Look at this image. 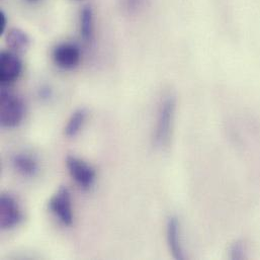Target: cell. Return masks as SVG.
Masks as SVG:
<instances>
[{
  "label": "cell",
  "mask_w": 260,
  "mask_h": 260,
  "mask_svg": "<svg viewBox=\"0 0 260 260\" xmlns=\"http://www.w3.org/2000/svg\"><path fill=\"white\" fill-rule=\"evenodd\" d=\"M175 110L176 101L174 96H168L165 99L159 110L157 124L153 136V143L156 148L163 149L169 145L173 130Z\"/></svg>",
  "instance_id": "obj_1"
},
{
  "label": "cell",
  "mask_w": 260,
  "mask_h": 260,
  "mask_svg": "<svg viewBox=\"0 0 260 260\" xmlns=\"http://www.w3.org/2000/svg\"><path fill=\"white\" fill-rule=\"evenodd\" d=\"M25 115L23 101L16 94L2 89L0 92V124L4 128L19 126Z\"/></svg>",
  "instance_id": "obj_2"
},
{
  "label": "cell",
  "mask_w": 260,
  "mask_h": 260,
  "mask_svg": "<svg viewBox=\"0 0 260 260\" xmlns=\"http://www.w3.org/2000/svg\"><path fill=\"white\" fill-rule=\"evenodd\" d=\"M49 209L65 226L72 225L73 212L71 205V196L67 187H59V189L49 202Z\"/></svg>",
  "instance_id": "obj_3"
},
{
  "label": "cell",
  "mask_w": 260,
  "mask_h": 260,
  "mask_svg": "<svg viewBox=\"0 0 260 260\" xmlns=\"http://www.w3.org/2000/svg\"><path fill=\"white\" fill-rule=\"evenodd\" d=\"M66 164L71 177L83 189H88L92 186L95 180V171L90 165L74 156H68Z\"/></svg>",
  "instance_id": "obj_4"
},
{
  "label": "cell",
  "mask_w": 260,
  "mask_h": 260,
  "mask_svg": "<svg viewBox=\"0 0 260 260\" xmlns=\"http://www.w3.org/2000/svg\"><path fill=\"white\" fill-rule=\"evenodd\" d=\"M22 220V213L17 201L10 194L3 193L0 199V227L3 230L17 226Z\"/></svg>",
  "instance_id": "obj_5"
},
{
  "label": "cell",
  "mask_w": 260,
  "mask_h": 260,
  "mask_svg": "<svg viewBox=\"0 0 260 260\" xmlns=\"http://www.w3.org/2000/svg\"><path fill=\"white\" fill-rule=\"evenodd\" d=\"M81 53L78 46L72 43H61L53 50L55 64L64 70L74 69L80 62Z\"/></svg>",
  "instance_id": "obj_6"
},
{
  "label": "cell",
  "mask_w": 260,
  "mask_h": 260,
  "mask_svg": "<svg viewBox=\"0 0 260 260\" xmlns=\"http://www.w3.org/2000/svg\"><path fill=\"white\" fill-rule=\"evenodd\" d=\"M22 62L13 52L3 51L0 55V80L4 84L14 82L21 74Z\"/></svg>",
  "instance_id": "obj_7"
},
{
  "label": "cell",
  "mask_w": 260,
  "mask_h": 260,
  "mask_svg": "<svg viewBox=\"0 0 260 260\" xmlns=\"http://www.w3.org/2000/svg\"><path fill=\"white\" fill-rule=\"evenodd\" d=\"M166 234L168 247L173 258L178 260L184 259L185 255L181 243L180 223L176 217L169 218L166 226Z\"/></svg>",
  "instance_id": "obj_8"
},
{
  "label": "cell",
  "mask_w": 260,
  "mask_h": 260,
  "mask_svg": "<svg viewBox=\"0 0 260 260\" xmlns=\"http://www.w3.org/2000/svg\"><path fill=\"white\" fill-rule=\"evenodd\" d=\"M5 40L8 48L15 54L24 53L30 45V39L27 34L17 27L10 28L6 34Z\"/></svg>",
  "instance_id": "obj_9"
},
{
  "label": "cell",
  "mask_w": 260,
  "mask_h": 260,
  "mask_svg": "<svg viewBox=\"0 0 260 260\" xmlns=\"http://www.w3.org/2000/svg\"><path fill=\"white\" fill-rule=\"evenodd\" d=\"M13 165L15 169L24 176H35L39 171V164L37 160L27 154H17L13 158Z\"/></svg>",
  "instance_id": "obj_10"
},
{
  "label": "cell",
  "mask_w": 260,
  "mask_h": 260,
  "mask_svg": "<svg viewBox=\"0 0 260 260\" xmlns=\"http://www.w3.org/2000/svg\"><path fill=\"white\" fill-rule=\"evenodd\" d=\"M80 34L85 41H89L93 37L94 31V13L90 6H84L80 12Z\"/></svg>",
  "instance_id": "obj_11"
},
{
  "label": "cell",
  "mask_w": 260,
  "mask_h": 260,
  "mask_svg": "<svg viewBox=\"0 0 260 260\" xmlns=\"http://www.w3.org/2000/svg\"><path fill=\"white\" fill-rule=\"evenodd\" d=\"M87 117V112L85 109H79L75 111L70 117L68 124L65 128V135L67 137H75L83 127Z\"/></svg>",
  "instance_id": "obj_12"
},
{
  "label": "cell",
  "mask_w": 260,
  "mask_h": 260,
  "mask_svg": "<svg viewBox=\"0 0 260 260\" xmlns=\"http://www.w3.org/2000/svg\"><path fill=\"white\" fill-rule=\"evenodd\" d=\"M245 253H246L245 245L243 244V242H240V241L235 242L230 249V257L232 259L245 258Z\"/></svg>",
  "instance_id": "obj_13"
},
{
  "label": "cell",
  "mask_w": 260,
  "mask_h": 260,
  "mask_svg": "<svg viewBox=\"0 0 260 260\" xmlns=\"http://www.w3.org/2000/svg\"><path fill=\"white\" fill-rule=\"evenodd\" d=\"M7 27V17L4 11L0 12V35H3Z\"/></svg>",
  "instance_id": "obj_14"
},
{
  "label": "cell",
  "mask_w": 260,
  "mask_h": 260,
  "mask_svg": "<svg viewBox=\"0 0 260 260\" xmlns=\"http://www.w3.org/2000/svg\"><path fill=\"white\" fill-rule=\"evenodd\" d=\"M41 94L43 98H50V89H42Z\"/></svg>",
  "instance_id": "obj_15"
},
{
  "label": "cell",
  "mask_w": 260,
  "mask_h": 260,
  "mask_svg": "<svg viewBox=\"0 0 260 260\" xmlns=\"http://www.w3.org/2000/svg\"><path fill=\"white\" fill-rule=\"evenodd\" d=\"M27 2H31V3H34V2H38V1H40V0H26Z\"/></svg>",
  "instance_id": "obj_16"
}]
</instances>
